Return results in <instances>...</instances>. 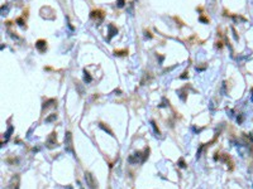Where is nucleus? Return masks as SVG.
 I'll list each match as a JSON object with an SVG mask.
<instances>
[{
    "instance_id": "f257e3e1",
    "label": "nucleus",
    "mask_w": 253,
    "mask_h": 189,
    "mask_svg": "<svg viewBox=\"0 0 253 189\" xmlns=\"http://www.w3.org/2000/svg\"><path fill=\"white\" fill-rule=\"evenodd\" d=\"M65 150L67 152H71L74 156H76L75 149H74V141H72V134L70 131H67L65 135Z\"/></svg>"
},
{
    "instance_id": "f03ea898",
    "label": "nucleus",
    "mask_w": 253,
    "mask_h": 189,
    "mask_svg": "<svg viewBox=\"0 0 253 189\" xmlns=\"http://www.w3.org/2000/svg\"><path fill=\"white\" fill-rule=\"evenodd\" d=\"M90 18L92 19V20H95L96 23H101L104 18H105V11L103 9H94L91 10V13H90Z\"/></svg>"
},
{
    "instance_id": "7ed1b4c3",
    "label": "nucleus",
    "mask_w": 253,
    "mask_h": 189,
    "mask_svg": "<svg viewBox=\"0 0 253 189\" xmlns=\"http://www.w3.org/2000/svg\"><path fill=\"white\" fill-rule=\"evenodd\" d=\"M46 146H47L48 149H53V148L58 146V141H57V132H56V131H52L48 135V137H47V140H46Z\"/></svg>"
},
{
    "instance_id": "20e7f679",
    "label": "nucleus",
    "mask_w": 253,
    "mask_h": 189,
    "mask_svg": "<svg viewBox=\"0 0 253 189\" xmlns=\"http://www.w3.org/2000/svg\"><path fill=\"white\" fill-rule=\"evenodd\" d=\"M85 181L89 189H97V181L90 171H85Z\"/></svg>"
},
{
    "instance_id": "39448f33",
    "label": "nucleus",
    "mask_w": 253,
    "mask_h": 189,
    "mask_svg": "<svg viewBox=\"0 0 253 189\" xmlns=\"http://www.w3.org/2000/svg\"><path fill=\"white\" fill-rule=\"evenodd\" d=\"M19 184H20V175L19 174H14L11 177V179L9 180L8 185L5 187V189H19Z\"/></svg>"
},
{
    "instance_id": "423d86ee",
    "label": "nucleus",
    "mask_w": 253,
    "mask_h": 189,
    "mask_svg": "<svg viewBox=\"0 0 253 189\" xmlns=\"http://www.w3.org/2000/svg\"><path fill=\"white\" fill-rule=\"evenodd\" d=\"M36 48L38 49L39 53H44L47 50V40L44 39H38L36 42Z\"/></svg>"
},
{
    "instance_id": "0eeeda50",
    "label": "nucleus",
    "mask_w": 253,
    "mask_h": 189,
    "mask_svg": "<svg viewBox=\"0 0 253 189\" xmlns=\"http://www.w3.org/2000/svg\"><path fill=\"white\" fill-rule=\"evenodd\" d=\"M108 29H109V33H108V34H109V35H108V40H110V39H111V38H113L118 33V28L114 25V24H113V23H110V24L108 25Z\"/></svg>"
},
{
    "instance_id": "6e6552de",
    "label": "nucleus",
    "mask_w": 253,
    "mask_h": 189,
    "mask_svg": "<svg viewBox=\"0 0 253 189\" xmlns=\"http://www.w3.org/2000/svg\"><path fill=\"white\" fill-rule=\"evenodd\" d=\"M56 104H57V100H56V98H49V100H47L46 102H43V105H42V110L44 111V110H47V108L51 107V106H55Z\"/></svg>"
},
{
    "instance_id": "1a4fd4ad",
    "label": "nucleus",
    "mask_w": 253,
    "mask_h": 189,
    "mask_svg": "<svg viewBox=\"0 0 253 189\" xmlns=\"http://www.w3.org/2000/svg\"><path fill=\"white\" fill-rule=\"evenodd\" d=\"M141 151H137L136 154H133V155H130L129 158H128V161L130 163V164H136V163H138V161H141L139 160V158H141Z\"/></svg>"
},
{
    "instance_id": "9d476101",
    "label": "nucleus",
    "mask_w": 253,
    "mask_h": 189,
    "mask_svg": "<svg viewBox=\"0 0 253 189\" xmlns=\"http://www.w3.org/2000/svg\"><path fill=\"white\" fill-rule=\"evenodd\" d=\"M99 126H100V129H103L104 131H106L108 134L110 135V136H113V137L115 136V135H114V132H113V130H111V129H110L108 125H105L104 122H99Z\"/></svg>"
},
{
    "instance_id": "9b49d317",
    "label": "nucleus",
    "mask_w": 253,
    "mask_h": 189,
    "mask_svg": "<svg viewBox=\"0 0 253 189\" xmlns=\"http://www.w3.org/2000/svg\"><path fill=\"white\" fill-rule=\"evenodd\" d=\"M114 54L118 57H124L128 54V49H115L114 50Z\"/></svg>"
},
{
    "instance_id": "f8f14e48",
    "label": "nucleus",
    "mask_w": 253,
    "mask_h": 189,
    "mask_svg": "<svg viewBox=\"0 0 253 189\" xmlns=\"http://www.w3.org/2000/svg\"><path fill=\"white\" fill-rule=\"evenodd\" d=\"M84 81L86 82V83H90L91 81H92V78H91V76L89 73L86 69H84Z\"/></svg>"
},
{
    "instance_id": "ddd939ff",
    "label": "nucleus",
    "mask_w": 253,
    "mask_h": 189,
    "mask_svg": "<svg viewBox=\"0 0 253 189\" xmlns=\"http://www.w3.org/2000/svg\"><path fill=\"white\" fill-rule=\"evenodd\" d=\"M56 119H57V115H56V113H51L48 117H46V120H44V121H46L47 123H49V122L56 121Z\"/></svg>"
},
{
    "instance_id": "4468645a",
    "label": "nucleus",
    "mask_w": 253,
    "mask_h": 189,
    "mask_svg": "<svg viewBox=\"0 0 253 189\" xmlns=\"http://www.w3.org/2000/svg\"><path fill=\"white\" fill-rule=\"evenodd\" d=\"M151 125H152V127H153V130H155V132H156L157 135H161V131H159V129H158V126L156 125V122L152 120L151 121Z\"/></svg>"
},
{
    "instance_id": "2eb2a0df",
    "label": "nucleus",
    "mask_w": 253,
    "mask_h": 189,
    "mask_svg": "<svg viewBox=\"0 0 253 189\" xmlns=\"http://www.w3.org/2000/svg\"><path fill=\"white\" fill-rule=\"evenodd\" d=\"M15 21L19 24L20 27H24V24H25V20H24V18H23V17H19V18H17V19H15Z\"/></svg>"
},
{
    "instance_id": "dca6fc26",
    "label": "nucleus",
    "mask_w": 253,
    "mask_h": 189,
    "mask_svg": "<svg viewBox=\"0 0 253 189\" xmlns=\"http://www.w3.org/2000/svg\"><path fill=\"white\" fill-rule=\"evenodd\" d=\"M11 132H13V126H9V129H8V131L5 132V134H4V136H5V141H6V140H8V139H9V137H10V134H11Z\"/></svg>"
},
{
    "instance_id": "f3484780",
    "label": "nucleus",
    "mask_w": 253,
    "mask_h": 189,
    "mask_svg": "<svg viewBox=\"0 0 253 189\" xmlns=\"http://www.w3.org/2000/svg\"><path fill=\"white\" fill-rule=\"evenodd\" d=\"M177 164H178V166H180V168H182V169H185L186 166H187V165H186V163L184 161V159H182V158L178 160V163H177Z\"/></svg>"
},
{
    "instance_id": "a211bd4d",
    "label": "nucleus",
    "mask_w": 253,
    "mask_h": 189,
    "mask_svg": "<svg viewBox=\"0 0 253 189\" xmlns=\"http://www.w3.org/2000/svg\"><path fill=\"white\" fill-rule=\"evenodd\" d=\"M199 20L201 21V23H209V18H206V17H204V15H200V18H199Z\"/></svg>"
},
{
    "instance_id": "6ab92c4d",
    "label": "nucleus",
    "mask_w": 253,
    "mask_h": 189,
    "mask_svg": "<svg viewBox=\"0 0 253 189\" xmlns=\"http://www.w3.org/2000/svg\"><path fill=\"white\" fill-rule=\"evenodd\" d=\"M117 4H118V6H119V8H123V6L125 5V0H118Z\"/></svg>"
},
{
    "instance_id": "aec40b11",
    "label": "nucleus",
    "mask_w": 253,
    "mask_h": 189,
    "mask_svg": "<svg viewBox=\"0 0 253 189\" xmlns=\"http://www.w3.org/2000/svg\"><path fill=\"white\" fill-rule=\"evenodd\" d=\"M215 46H216V48L222 49V48H223V42H222V40H218V42L215 43Z\"/></svg>"
},
{
    "instance_id": "412c9836",
    "label": "nucleus",
    "mask_w": 253,
    "mask_h": 189,
    "mask_svg": "<svg viewBox=\"0 0 253 189\" xmlns=\"http://www.w3.org/2000/svg\"><path fill=\"white\" fill-rule=\"evenodd\" d=\"M187 76H189V72H187V71H185V72H184L182 75L180 76V78H182V79H184V78H186Z\"/></svg>"
},
{
    "instance_id": "4be33fe9",
    "label": "nucleus",
    "mask_w": 253,
    "mask_h": 189,
    "mask_svg": "<svg viewBox=\"0 0 253 189\" xmlns=\"http://www.w3.org/2000/svg\"><path fill=\"white\" fill-rule=\"evenodd\" d=\"M144 33H146V37H148V38H153V35L151 34V32H149V30H144Z\"/></svg>"
},
{
    "instance_id": "5701e85b",
    "label": "nucleus",
    "mask_w": 253,
    "mask_h": 189,
    "mask_svg": "<svg viewBox=\"0 0 253 189\" xmlns=\"http://www.w3.org/2000/svg\"><path fill=\"white\" fill-rule=\"evenodd\" d=\"M219 158H220V156H219V152H215V155H214V160L216 161L218 159H219Z\"/></svg>"
},
{
    "instance_id": "b1692460",
    "label": "nucleus",
    "mask_w": 253,
    "mask_h": 189,
    "mask_svg": "<svg viewBox=\"0 0 253 189\" xmlns=\"http://www.w3.org/2000/svg\"><path fill=\"white\" fill-rule=\"evenodd\" d=\"M237 121H238V122L241 123V122H242V121H243V116H239V117H237Z\"/></svg>"
},
{
    "instance_id": "393cba45",
    "label": "nucleus",
    "mask_w": 253,
    "mask_h": 189,
    "mask_svg": "<svg viewBox=\"0 0 253 189\" xmlns=\"http://www.w3.org/2000/svg\"><path fill=\"white\" fill-rule=\"evenodd\" d=\"M67 189H72V188H71V187H67Z\"/></svg>"
}]
</instances>
